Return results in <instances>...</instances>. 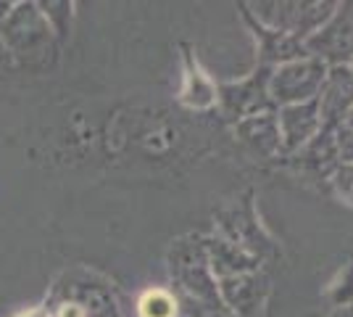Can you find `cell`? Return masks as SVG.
I'll return each instance as SVG.
<instances>
[{"mask_svg": "<svg viewBox=\"0 0 353 317\" xmlns=\"http://www.w3.org/2000/svg\"><path fill=\"white\" fill-rule=\"evenodd\" d=\"M0 35L6 48L21 61L45 59L48 48L56 40L37 3H14L11 14L0 24Z\"/></svg>", "mask_w": 353, "mask_h": 317, "instance_id": "cell-4", "label": "cell"}, {"mask_svg": "<svg viewBox=\"0 0 353 317\" xmlns=\"http://www.w3.org/2000/svg\"><path fill=\"white\" fill-rule=\"evenodd\" d=\"M48 317H88L77 304L72 302H56V304H45Z\"/></svg>", "mask_w": 353, "mask_h": 317, "instance_id": "cell-20", "label": "cell"}, {"mask_svg": "<svg viewBox=\"0 0 353 317\" xmlns=\"http://www.w3.org/2000/svg\"><path fill=\"white\" fill-rule=\"evenodd\" d=\"M306 53L324 61L327 66H340L353 61V3H338V11L316 35L303 43Z\"/></svg>", "mask_w": 353, "mask_h": 317, "instance_id": "cell-8", "label": "cell"}, {"mask_svg": "<svg viewBox=\"0 0 353 317\" xmlns=\"http://www.w3.org/2000/svg\"><path fill=\"white\" fill-rule=\"evenodd\" d=\"M237 140L248 148L250 153L261 159H277L282 153L280 124H277V111H261L232 124Z\"/></svg>", "mask_w": 353, "mask_h": 317, "instance_id": "cell-12", "label": "cell"}, {"mask_svg": "<svg viewBox=\"0 0 353 317\" xmlns=\"http://www.w3.org/2000/svg\"><path fill=\"white\" fill-rule=\"evenodd\" d=\"M182 64H185V75H182V88H179V104L192 111L214 108L219 101L216 82L206 75V69L201 66V61L195 59V53L188 46L182 53Z\"/></svg>", "mask_w": 353, "mask_h": 317, "instance_id": "cell-14", "label": "cell"}, {"mask_svg": "<svg viewBox=\"0 0 353 317\" xmlns=\"http://www.w3.org/2000/svg\"><path fill=\"white\" fill-rule=\"evenodd\" d=\"M319 122L322 130H338L353 108V69L348 64L330 66L319 90Z\"/></svg>", "mask_w": 353, "mask_h": 317, "instance_id": "cell-11", "label": "cell"}, {"mask_svg": "<svg viewBox=\"0 0 353 317\" xmlns=\"http://www.w3.org/2000/svg\"><path fill=\"white\" fill-rule=\"evenodd\" d=\"M293 159L295 166H301L306 172L332 177V172L340 166L338 146H335V130H319L303 148H298L293 153Z\"/></svg>", "mask_w": 353, "mask_h": 317, "instance_id": "cell-16", "label": "cell"}, {"mask_svg": "<svg viewBox=\"0 0 353 317\" xmlns=\"http://www.w3.org/2000/svg\"><path fill=\"white\" fill-rule=\"evenodd\" d=\"M203 243H206L208 265H211V272L216 280L230 278V275H240V272H256L261 265L259 259H253L243 249L224 241L221 236H203Z\"/></svg>", "mask_w": 353, "mask_h": 317, "instance_id": "cell-15", "label": "cell"}, {"mask_svg": "<svg viewBox=\"0 0 353 317\" xmlns=\"http://www.w3.org/2000/svg\"><path fill=\"white\" fill-rule=\"evenodd\" d=\"M327 69L330 66L324 61L314 59V56L288 61V64H282L277 69H272L269 98H272L274 108L316 101L324 85V77H327Z\"/></svg>", "mask_w": 353, "mask_h": 317, "instance_id": "cell-5", "label": "cell"}, {"mask_svg": "<svg viewBox=\"0 0 353 317\" xmlns=\"http://www.w3.org/2000/svg\"><path fill=\"white\" fill-rule=\"evenodd\" d=\"M37 6H40V11H43L45 21L53 30V35L59 40H66L69 30H72V16H74L72 0H50V3H37Z\"/></svg>", "mask_w": 353, "mask_h": 317, "instance_id": "cell-18", "label": "cell"}, {"mask_svg": "<svg viewBox=\"0 0 353 317\" xmlns=\"http://www.w3.org/2000/svg\"><path fill=\"white\" fill-rule=\"evenodd\" d=\"M277 124H280L282 153H295L322 130L319 104L309 101V104L298 106H282L277 111Z\"/></svg>", "mask_w": 353, "mask_h": 317, "instance_id": "cell-13", "label": "cell"}, {"mask_svg": "<svg viewBox=\"0 0 353 317\" xmlns=\"http://www.w3.org/2000/svg\"><path fill=\"white\" fill-rule=\"evenodd\" d=\"M343 124H345L348 130H353V108L348 111V117H345V122H343Z\"/></svg>", "mask_w": 353, "mask_h": 317, "instance_id": "cell-22", "label": "cell"}, {"mask_svg": "<svg viewBox=\"0 0 353 317\" xmlns=\"http://www.w3.org/2000/svg\"><path fill=\"white\" fill-rule=\"evenodd\" d=\"M16 317H48V309L45 307H37V309H30V312H21Z\"/></svg>", "mask_w": 353, "mask_h": 317, "instance_id": "cell-21", "label": "cell"}, {"mask_svg": "<svg viewBox=\"0 0 353 317\" xmlns=\"http://www.w3.org/2000/svg\"><path fill=\"white\" fill-rule=\"evenodd\" d=\"M216 227H219L216 236H221L224 241H230L237 249H243L245 254H250L259 262L277 257V243L269 238L264 225L259 222L250 191L243 198H237L232 206L216 211Z\"/></svg>", "mask_w": 353, "mask_h": 317, "instance_id": "cell-3", "label": "cell"}, {"mask_svg": "<svg viewBox=\"0 0 353 317\" xmlns=\"http://www.w3.org/2000/svg\"><path fill=\"white\" fill-rule=\"evenodd\" d=\"M332 191H335V196L343 201V204H348L353 206V164H340L335 172H332Z\"/></svg>", "mask_w": 353, "mask_h": 317, "instance_id": "cell-19", "label": "cell"}, {"mask_svg": "<svg viewBox=\"0 0 353 317\" xmlns=\"http://www.w3.org/2000/svg\"><path fill=\"white\" fill-rule=\"evenodd\" d=\"M240 16L245 21V27L250 30L253 40H256V50H259V66L266 69H277L282 64L295 59H306V46L301 40H295L290 35L277 30H269L261 21H256L253 14L248 11V3H240Z\"/></svg>", "mask_w": 353, "mask_h": 317, "instance_id": "cell-10", "label": "cell"}, {"mask_svg": "<svg viewBox=\"0 0 353 317\" xmlns=\"http://www.w3.org/2000/svg\"><path fill=\"white\" fill-rule=\"evenodd\" d=\"M269 77H272V69L256 66L245 79L216 85V93H219L216 106L221 108L224 119L235 124V122L261 114V111H277L269 98Z\"/></svg>", "mask_w": 353, "mask_h": 317, "instance_id": "cell-7", "label": "cell"}, {"mask_svg": "<svg viewBox=\"0 0 353 317\" xmlns=\"http://www.w3.org/2000/svg\"><path fill=\"white\" fill-rule=\"evenodd\" d=\"M166 265H169V275L179 294H185L201 309L227 312L219 296V283L208 265L203 236H185V238L172 241L166 251Z\"/></svg>", "mask_w": 353, "mask_h": 317, "instance_id": "cell-1", "label": "cell"}, {"mask_svg": "<svg viewBox=\"0 0 353 317\" xmlns=\"http://www.w3.org/2000/svg\"><path fill=\"white\" fill-rule=\"evenodd\" d=\"M72 302L77 304L88 317H121L117 296L103 278L92 275L88 270L63 272L56 286L50 288V296L45 304Z\"/></svg>", "mask_w": 353, "mask_h": 317, "instance_id": "cell-6", "label": "cell"}, {"mask_svg": "<svg viewBox=\"0 0 353 317\" xmlns=\"http://www.w3.org/2000/svg\"><path fill=\"white\" fill-rule=\"evenodd\" d=\"M219 296L227 312L235 317H259L269 299V278L264 272H240L219 278Z\"/></svg>", "mask_w": 353, "mask_h": 317, "instance_id": "cell-9", "label": "cell"}, {"mask_svg": "<svg viewBox=\"0 0 353 317\" xmlns=\"http://www.w3.org/2000/svg\"><path fill=\"white\" fill-rule=\"evenodd\" d=\"M324 299L335 315H353V262L330 280V286L324 288Z\"/></svg>", "mask_w": 353, "mask_h": 317, "instance_id": "cell-17", "label": "cell"}, {"mask_svg": "<svg viewBox=\"0 0 353 317\" xmlns=\"http://www.w3.org/2000/svg\"><path fill=\"white\" fill-rule=\"evenodd\" d=\"M348 66H351V69H353V61H351V64H348Z\"/></svg>", "mask_w": 353, "mask_h": 317, "instance_id": "cell-23", "label": "cell"}, {"mask_svg": "<svg viewBox=\"0 0 353 317\" xmlns=\"http://www.w3.org/2000/svg\"><path fill=\"white\" fill-rule=\"evenodd\" d=\"M248 11L269 30L285 32L306 43L311 35H316L332 19L338 3H250Z\"/></svg>", "mask_w": 353, "mask_h": 317, "instance_id": "cell-2", "label": "cell"}]
</instances>
